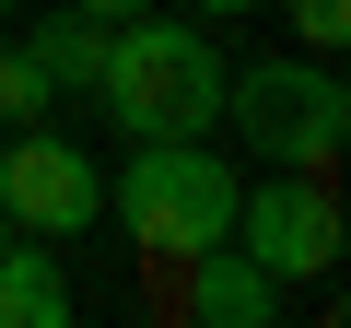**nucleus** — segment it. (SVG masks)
<instances>
[{
  "instance_id": "nucleus-1",
  "label": "nucleus",
  "mask_w": 351,
  "mask_h": 328,
  "mask_svg": "<svg viewBox=\"0 0 351 328\" xmlns=\"http://www.w3.org/2000/svg\"><path fill=\"white\" fill-rule=\"evenodd\" d=\"M94 106L117 141H211L223 129V47L188 12H129V24H106Z\"/></svg>"
},
{
  "instance_id": "nucleus-13",
  "label": "nucleus",
  "mask_w": 351,
  "mask_h": 328,
  "mask_svg": "<svg viewBox=\"0 0 351 328\" xmlns=\"http://www.w3.org/2000/svg\"><path fill=\"white\" fill-rule=\"evenodd\" d=\"M0 246H12V211H0Z\"/></svg>"
},
{
  "instance_id": "nucleus-14",
  "label": "nucleus",
  "mask_w": 351,
  "mask_h": 328,
  "mask_svg": "<svg viewBox=\"0 0 351 328\" xmlns=\"http://www.w3.org/2000/svg\"><path fill=\"white\" fill-rule=\"evenodd\" d=\"M0 12H24V0H0Z\"/></svg>"
},
{
  "instance_id": "nucleus-2",
  "label": "nucleus",
  "mask_w": 351,
  "mask_h": 328,
  "mask_svg": "<svg viewBox=\"0 0 351 328\" xmlns=\"http://www.w3.org/2000/svg\"><path fill=\"white\" fill-rule=\"evenodd\" d=\"M234 188H246V176H234L211 141H129L106 211H117V235L164 270V258H188V246H223V235H234Z\"/></svg>"
},
{
  "instance_id": "nucleus-6",
  "label": "nucleus",
  "mask_w": 351,
  "mask_h": 328,
  "mask_svg": "<svg viewBox=\"0 0 351 328\" xmlns=\"http://www.w3.org/2000/svg\"><path fill=\"white\" fill-rule=\"evenodd\" d=\"M164 270H176V305H188L199 328H269V316H281V281H269L234 235H223V246H188V258H164Z\"/></svg>"
},
{
  "instance_id": "nucleus-9",
  "label": "nucleus",
  "mask_w": 351,
  "mask_h": 328,
  "mask_svg": "<svg viewBox=\"0 0 351 328\" xmlns=\"http://www.w3.org/2000/svg\"><path fill=\"white\" fill-rule=\"evenodd\" d=\"M47 106H59V82H47V71H36V47L12 36V47H0V129H36Z\"/></svg>"
},
{
  "instance_id": "nucleus-11",
  "label": "nucleus",
  "mask_w": 351,
  "mask_h": 328,
  "mask_svg": "<svg viewBox=\"0 0 351 328\" xmlns=\"http://www.w3.org/2000/svg\"><path fill=\"white\" fill-rule=\"evenodd\" d=\"M234 12H269V0H188V24H234Z\"/></svg>"
},
{
  "instance_id": "nucleus-3",
  "label": "nucleus",
  "mask_w": 351,
  "mask_h": 328,
  "mask_svg": "<svg viewBox=\"0 0 351 328\" xmlns=\"http://www.w3.org/2000/svg\"><path fill=\"white\" fill-rule=\"evenodd\" d=\"M223 117H234V141L246 152H269V164H339V141H351V82L304 47V59H246V71H223Z\"/></svg>"
},
{
  "instance_id": "nucleus-10",
  "label": "nucleus",
  "mask_w": 351,
  "mask_h": 328,
  "mask_svg": "<svg viewBox=\"0 0 351 328\" xmlns=\"http://www.w3.org/2000/svg\"><path fill=\"white\" fill-rule=\"evenodd\" d=\"M293 36H304L316 59H339V36H351V0H293Z\"/></svg>"
},
{
  "instance_id": "nucleus-12",
  "label": "nucleus",
  "mask_w": 351,
  "mask_h": 328,
  "mask_svg": "<svg viewBox=\"0 0 351 328\" xmlns=\"http://www.w3.org/2000/svg\"><path fill=\"white\" fill-rule=\"evenodd\" d=\"M71 12H94V24H129V12H152V0H71Z\"/></svg>"
},
{
  "instance_id": "nucleus-8",
  "label": "nucleus",
  "mask_w": 351,
  "mask_h": 328,
  "mask_svg": "<svg viewBox=\"0 0 351 328\" xmlns=\"http://www.w3.org/2000/svg\"><path fill=\"white\" fill-rule=\"evenodd\" d=\"M24 47H36V71H47L59 94H94V71H106V24H94V12H47Z\"/></svg>"
},
{
  "instance_id": "nucleus-4",
  "label": "nucleus",
  "mask_w": 351,
  "mask_h": 328,
  "mask_svg": "<svg viewBox=\"0 0 351 328\" xmlns=\"http://www.w3.org/2000/svg\"><path fill=\"white\" fill-rule=\"evenodd\" d=\"M234 246L293 293V281H328L339 270V200H328V176L316 164H269V176H246L234 188Z\"/></svg>"
},
{
  "instance_id": "nucleus-5",
  "label": "nucleus",
  "mask_w": 351,
  "mask_h": 328,
  "mask_svg": "<svg viewBox=\"0 0 351 328\" xmlns=\"http://www.w3.org/2000/svg\"><path fill=\"white\" fill-rule=\"evenodd\" d=\"M0 211H12V235H36V246H71V235H94L106 176H94L82 141H59L36 117V129H12V152H0Z\"/></svg>"
},
{
  "instance_id": "nucleus-7",
  "label": "nucleus",
  "mask_w": 351,
  "mask_h": 328,
  "mask_svg": "<svg viewBox=\"0 0 351 328\" xmlns=\"http://www.w3.org/2000/svg\"><path fill=\"white\" fill-rule=\"evenodd\" d=\"M82 293L59 270V246H0V328H71Z\"/></svg>"
}]
</instances>
